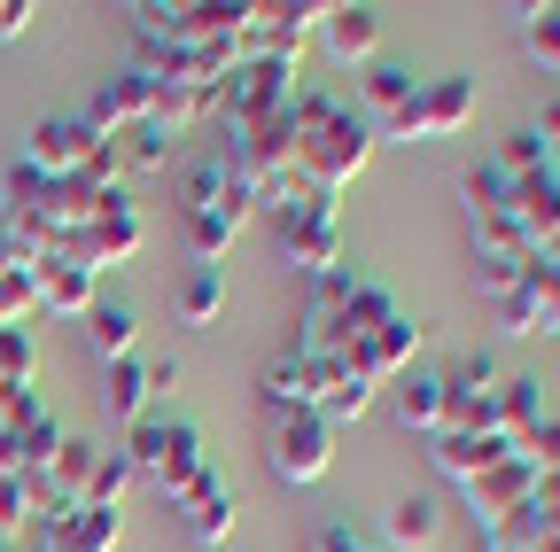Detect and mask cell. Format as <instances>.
I'll use <instances>...</instances> for the list:
<instances>
[{"mask_svg": "<svg viewBox=\"0 0 560 552\" xmlns=\"http://www.w3.org/2000/svg\"><path fill=\"white\" fill-rule=\"evenodd\" d=\"M289 117H296V149H289V172H296L312 195H327V202H335L350 179L366 172V156H374V125H366V117H350L335 94H304V86H296Z\"/></svg>", "mask_w": 560, "mask_h": 552, "instance_id": "cell-1", "label": "cell"}, {"mask_svg": "<svg viewBox=\"0 0 560 552\" xmlns=\"http://www.w3.org/2000/svg\"><path fill=\"white\" fill-rule=\"evenodd\" d=\"M389 312H397V296L382 281H366V272H319L312 296H304V312H296V342H289V351H312V359H342L350 366V351H359Z\"/></svg>", "mask_w": 560, "mask_h": 552, "instance_id": "cell-2", "label": "cell"}, {"mask_svg": "<svg viewBox=\"0 0 560 552\" xmlns=\"http://www.w3.org/2000/svg\"><path fill=\"white\" fill-rule=\"evenodd\" d=\"M125 467H132V482H149V491H164L179 506L195 482L210 474V451H202L195 421H164V412H149V421H132V436H125Z\"/></svg>", "mask_w": 560, "mask_h": 552, "instance_id": "cell-3", "label": "cell"}, {"mask_svg": "<svg viewBox=\"0 0 560 552\" xmlns=\"http://www.w3.org/2000/svg\"><path fill=\"white\" fill-rule=\"evenodd\" d=\"M242 0H140L132 9V39L140 55L156 47H242Z\"/></svg>", "mask_w": 560, "mask_h": 552, "instance_id": "cell-4", "label": "cell"}, {"mask_svg": "<svg viewBox=\"0 0 560 552\" xmlns=\"http://www.w3.org/2000/svg\"><path fill=\"white\" fill-rule=\"evenodd\" d=\"M272 242H280V257H289L304 281L342 272V226H335V202L327 195H296L289 211H272Z\"/></svg>", "mask_w": 560, "mask_h": 552, "instance_id": "cell-5", "label": "cell"}, {"mask_svg": "<svg viewBox=\"0 0 560 552\" xmlns=\"http://www.w3.org/2000/svg\"><path fill=\"white\" fill-rule=\"evenodd\" d=\"M289 102H296V62L242 55L234 71L219 79V94H210V117H226V125H257V117H280Z\"/></svg>", "mask_w": 560, "mask_h": 552, "instance_id": "cell-6", "label": "cell"}, {"mask_svg": "<svg viewBox=\"0 0 560 552\" xmlns=\"http://www.w3.org/2000/svg\"><path fill=\"white\" fill-rule=\"evenodd\" d=\"M140 242H149V226H140V211L109 187V195H102V211L62 242V257H70V265H86V272H102V265H132Z\"/></svg>", "mask_w": 560, "mask_h": 552, "instance_id": "cell-7", "label": "cell"}, {"mask_svg": "<svg viewBox=\"0 0 560 552\" xmlns=\"http://www.w3.org/2000/svg\"><path fill=\"white\" fill-rule=\"evenodd\" d=\"M467 117H475V79H420L412 102L397 117H382V125H389V141H444V132H459Z\"/></svg>", "mask_w": 560, "mask_h": 552, "instance_id": "cell-8", "label": "cell"}, {"mask_svg": "<svg viewBox=\"0 0 560 552\" xmlns=\"http://www.w3.org/2000/svg\"><path fill=\"white\" fill-rule=\"evenodd\" d=\"M319 9L327 0H257L242 16V55H265V62H296L319 32Z\"/></svg>", "mask_w": 560, "mask_h": 552, "instance_id": "cell-9", "label": "cell"}, {"mask_svg": "<svg viewBox=\"0 0 560 552\" xmlns=\"http://www.w3.org/2000/svg\"><path fill=\"white\" fill-rule=\"evenodd\" d=\"M94 156H102V132H94L86 117H39V125L24 132V156H16V164H32L39 179H79Z\"/></svg>", "mask_w": 560, "mask_h": 552, "instance_id": "cell-10", "label": "cell"}, {"mask_svg": "<svg viewBox=\"0 0 560 552\" xmlns=\"http://www.w3.org/2000/svg\"><path fill=\"white\" fill-rule=\"evenodd\" d=\"M335 467V428L319 412H280L272 421V474L280 482H319Z\"/></svg>", "mask_w": 560, "mask_h": 552, "instance_id": "cell-11", "label": "cell"}, {"mask_svg": "<svg viewBox=\"0 0 560 552\" xmlns=\"http://www.w3.org/2000/svg\"><path fill=\"white\" fill-rule=\"evenodd\" d=\"M179 219H257V202L226 156H202L179 172Z\"/></svg>", "mask_w": 560, "mask_h": 552, "instance_id": "cell-12", "label": "cell"}, {"mask_svg": "<svg viewBox=\"0 0 560 552\" xmlns=\"http://www.w3.org/2000/svg\"><path fill=\"white\" fill-rule=\"evenodd\" d=\"M342 374V359H312V351H280L265 374H257V397H265V412L280 421V412H312L319 404V389Z\"/></svg>", "mask_w": 560, "mask_h": 552, "instance_id": "cell-13", "label": "cell"}, {"mask_svg": "<svg viewBox=\"0 0 560 552\" xmlns=\"http://www.w3.org/2000/svg\"><path fill=\"white\" fill-rule=\"evenodd\" d=\"M156 117V79L140 71H109L102 86H94V102H86V125L102 132V141H117V132H132V125H149Z\"/></svg>", "mask_w": 560, "mask_h": 552, "instance_id": "cell-14", "label": "cell"}, {"mask_svg": "<svg viewBox=\"0 0 560 552\" xmlns=\"http://www.w3.org/2000/svg\"><path fill=\"white\" fill-rule=\"evenodd\" d=\"M552 304H560V265H552V257H529L522 281L490 304V312H499L506 334H552Z\"/></svg>", "mask_w": 560, "mask_h": 552, "instance_id": "cell-15", "label": "cell"}, {"mask_svg": "<svg viewBox=\"0 0 560 552\" xmlns=\"http://www.w3.org/2000/svg\"><path fill=\"white\" fill-rule=\"evenodd\" d=\"M459 491H467V514L490 529V521H506L514 506H529V498H537V467L514 451V459H499V467H482L475 482H459Z\"/></svg>", "mask_w": 560, "mask_h": 552, "instance_id": "cell-16", "label": "cell"}, {"mask_svg": "<svg viewBox=\"0 0 560 552\" xmlns=\"http://www.w3.org/2000/svg\"><path fill=\"white\" fill-rule=\"evenodd\" d=\"M32 289H39V312L47 319H86L102 304V272L70 265V257H39L32 265Z\"/></svg>", "mask_w": 560, "mask_h": 552, "instance_id": "cell-17", "label": "cell"}, {"mask_svg": "<svg viewBox=\"0 0 560 552\" xmlns=\"http://www.w3.org/2000/svg\"><path fill=\"white\" fill-rule=\"evenodd\" d=\"M412 351H420V327H412L405 312H389V319H382V327L359 342V351H350V374L382 389V381H397V374L412 366Z\"/></svg>", "mask_w": 560, "mask_h": 552, "instance_id": "cell-18", "label": "cell"}, {"mask_svg": "<svg viewBox=\"0 0 560 552\" xmlns=\"http://www.w3.org/2000/svg\"><path fill=\"white\" fill-rule=\"evenodd\" d=\"M179 521H187V537H195V544H226V537L242 529V498H234V482H226V474H202L195 491L179 498Z\"/></svg>", "mask_w": 560, "mask_h": 552, "instance_id": "cell-19", "label": "cell"}, {"mask_svg": "<svg viewBox=\"0 0 560 552\" xmlns=\"http://www.w3.org/2000/svg\"><path fill=\"white\" fill-rule=\"evenodd\" d=\"M506 211H514L522 242H529V249H545V242L560 234V164H552V172L514 179V187H506Z\"/></svg>", "mask_w": 560, "mask_h": 552, "instance_id": "cell-20", "label": "cell"}, {"mask_svg": "<svg viewBox=\"0 0 560 552\" xmlns=\"http://www.w3.org/2000/svg\"><path fill=\"white\" fill-rule=\"evenodd\" d=\"M335 62H374L382 47V9H319V32H312Z\"/></svg>", "mask_w": 560, "mask_h": 552, "instance_id": "cell-21", "label": "cell"}, {"mask_svg": "<svg viewBox=\"0 0 560 552\" xmlns=\"http://www.w3.org/2000/svg\"><path fill=\"white\" fill-rule=\"evenodd\" d=\"M545 421V412H537V374H506L499 381V397H490V428H499L514 451H522V436Z\"/></svg>", "mask_w": 560, "mask_h": 552, "instance_id": "cell-22", "label": "cell"}, {"mask_svg": "<svg viewBox=\"0 0 560 552\" xmlns=\"http://www.w3.org/2000/svg\"><path fill=\"white\" fill-rule=\"evenodd\" d=\"M429 459H436L452 482H475L482 467L514 459V444H506V436H436V444H429Z\"/></svg>", "mask_w": 560, "mask_h": 552, "instance_id": "cell-23", "label": "cell"}, {"mask_svg": "<svg viewBox=\"0 0 560 552\" xmlns=\"http://www.w3.org/2000/svg\"><path fill=\"white\" fill-rule=\"evenodd\" d=\"M436 381H444V397H452V404H490V397H499V381H506V366L490 359V351H459Z\"/></svg>", "mask_w": 560, "mask_h": 552, "instance_id": "cell-24", "label": "cell"}, {"mask_svg": "<svg viewBox=\"0 0 560 552\" xmlns=\"http://www.w3.org/2000/svg\"><path fill=\"white\" fill-rule=\"evenodd\" d=\"M149 397H156V389H149V359H140V351L109 366V381H102V404L117 412L125 428H132V421H149Z\"/></svg>", "mask_w": 560, "mask_h": 552, "instance_id": "cell-25", "label": "cell"}, {"mask_svg": "<svg viewBox=\"0 0 560 552\" xmlns=\"http://www.w3.org/2000/svg\"><path fill=\"white\" fill-rule=\"evenodd\" d=\"M86 342H94V359H102V366L132 359V342H140V312H132V304H94V312H86Z\"/></svg>", "mask_w": 560, "mask_h": 552, "instance_id": "cell-26", "label": "cell"}, {"mask_svg": "<svg viewBox=\"0 0 560 552\" xmlns=\"http://www.w3.org/2000/svg\"><path fill=\"white\" fill-rule=\"evenodd\" d=\"M94 467H102V444H94V436H62L55 459H47V482H55L70 506H79V498H86V482H94Z\"/></svg>", "mask_w": 560, "mask_h": 552, "instance_id": "cell-27", "label": "cell"}, {"mask_svg": "<svg viewBox=\"0 0 560 552\" xmlns=\"http://www.w3.org/2000/svg\"><path fill=\"white\" fill-rule=\"evenodd\" d=\"M125 537V506H70L62 521V552H117Z\"/></svg>", "mask_w": 560, "mask_h": 552, "instance_id": "cell-28", "label": "cell"}, {"mask_svg": "<svg viewBox=\"0 0 560 552\" xmlns=\"http://www.w3.org/2000/svg\"><path fill=\"white\" fill-rule=\"evenodd\" d=\"M436 537H444V514H436V498H420V491H412V498H397V506H389V544H412V552H429Z\"/></svg>", "mask_w": 560, "mask_h": 552, "instance_id": "cell-29", "label": "cell"}, {"mask_svg": "<svg viewBox=\"0 0 560 552\" xmlns=\"http://www.w3.org/2000/svg\"><path fill=\"white\" fill-rule=\"evenodd\" d=\"M490 164H499L506 179H529V172H552L560 156H552V141H545L537 125H514L506 141H499V156H490Z\"/></svg>", "mask_w": 560, "mask_h": 552, "instance_id": "cell-30", "label": "cell"}, {"mask_svg": "<svg viewBox=\"0 0 560 552\" xmlns=\"http://www.w3.org/2000/svg\"><path fill=\"white\" fill-rule=\"evenodd\" d=\"M219 312H226V272L219 265H195L187 281H179V319L187 327H210Z\"/></svg>", "mask_w": 560, "mask_h": 552, "instance_id": "cell-31", "label": "cell"}, {"mask_svg": "<svg viewBox=\"0 0 560 552\" xmlns=\"http://www.w3.org/2000/svg\"><path fill=\"white\" fill-rule=\"evenodd\" d=\"M16 389H39V342L24 327H0V397Z\"/></svg>", "mask_w": 560, "mask_h": 552, "instance_id": "cell-32", "label": "cell"}, {"mask_svg": "<svg viewBox=\"0 0 560 552\" xmlns=\"http://www.w3.org/2000/svg\"><path fill=\"white\" fill-rule=\"evenodd\" d=\"M397 421L420 428V436H436V421H444V381H436V374H412V381L397 389Z\"/></svg>", "mask_w": 560, "mask_h": 552, "instance_id": "cell-33", "label": "cell"}, {"mask_svg": "<svg viewBox=\"0 0 560 552\" xmlns=\"http://www.w3.org/2000/svg\"><path fill=\"white\" fill-rule=\"evenodd\" d=\"M210 94H219V86H156V117H149V125L187 132L195 117H210Z\"/></svg>", "mask_w": 560, "mask_h": 552, "instance_id": "cell-34", "label": "cell"}, {"mask_svg": "<svg viewBox=\"0 0 560 552\" xmlns=\"http://www.w3.org/2000/svg\"><path fill=\"white\" fill-rule=\"evenodd\" d=\"M412 71H405V62H374V71H366V102H374V117H397L405 102H412Z\"/></svg>", "mask_w": 560, "mask_h": 552, "instance_id": "cell-35", "label": "cell"}, {"mask_svg": "<svg viewBox=\"0 0 560 552\" xmlns=\"http://www.w3.org/2000/svg\"><path fill=\"white\" fill-rule=\"evenodd\" d=\"M164 149H172L164 125H132V132H117V164H125V172H156Z\"/></svg>", "mask_w": 560, "mask_h": 552, "instance_id": "cell-36", "label": "cell"}, {"mask_svg": "<svg viewBox=\"0 0 560 552\" xmlns=\"http://www.w3.org/2000/svg\"><path fill=\"white\" fill-rule=\"evenodd\" d=\"M522 39H529V55L545 62V71H560V0H545V9H522Z\"/></svg>", "mask_w": 560, "mask_h": 552, "instance_id": "cell-37", "label": "cell"}, {"mask_svg": "<svg viewBox=\"0 0 560 552\" xmlns=\"http://www.w3.org/2000/svg\"><path fill=\"white\" fill-rule=\"evenodd\" d=\"M125 491H132L125 451H102V467H94V482H86V498H79V506H125Z\"/></svg>", "mask_w": 560, "mask_h": 552, "instance_id": "cell-38", "label": "cell"}, {"mask_svg": "<svg viewBox=\"0 0 560 552\" xmlns=\"http://www.w3.org/2000/svg\"><path fill=\"white\" fill-rule=\"evenodd\" d=\"M39 312V289H32V272H0V327H24Z\"/></svg>", "mask_w": 560, "mask_h": 552, "instance_id": "cell-39", "label": "cell"}, {"mask_svg": "<svg viewBox=\"0 0 560 552\" xmlns=\"http://www.w3.org/2000/svg\"><path fill=\"white\" fill-rule=\"evenodd\" d=\"M522 265H529V257H475V296H490V304H499V296L522 281Z\"/></svg>", "mask_w": 560, "mask_h": 552, "instance_id": "cell-40", "label": "cell"}, {"mask_svg": "<svg viewBox=\"0 0 560 552\" xmlns=\"http://www.w3.org/2000/svg\"><path fill=\"white\" fill-rule=\"evenodd\" d=\"M522 459H529L537 474H560V421H537V428L522 436Z\"/></svg>", "mask_w": 560, "mask_h": 552, "instance_id": "cell-41", "label": "cell"}, {"mask_svg": "<svg viewBox=\"0 0 560 552\" xmlns=\"http://www.w3.org/2000/svg\"><path fill=\"white\" fill-rule=\"evenodd\" d=\"M312 552H382V544H374V537H359L350 521H327V529L312 537Z\"/></svg>", "mask_w": 560, "mask_h": 552, "instance_id": "cell-42", "label": "cell"}, {"mask_svg": "<svg viewBox=\"0 0 560 552\" xmlns=\"http://www.w3.org/2000/svg\"><path fill=\"white\" fill-rule=\"evenodd\" d=\"M32 514H24V482L16 474H0V537H9V529H24Z\"/></svg>", "mask_w": 560, "mask_h": 552, "instance_id": "cell-43", "label": "cell"}, {"mask_svg": "<svg viewBox=\"0 0 560 552\" xmlns=\"http://www.w3.org/2000/svg\"><path fill=\"white\" fill-rule=\"evenodd\" d=\"M32 16H39L32 0H0V47H9V39H24V32H32Z\"/></svg>", "mask_w": 560, "mask_h": 552, "instance_id": "cell-44", "label": "cell"}, {"mask_svg": "<svg viewBox=\"0 0 560 552\" xmlns=\"http://www.w3.org/2000/svg\"><path fill=\"white\" fill-rule=\"evenodd\" d=\"M149 389L172 397V389H179V359H149Z\"/></svg>", "mask_w": 560, "mask_h": 552, "instance_id": "cell-45", "label": "cell"}, {"mask_svg": "<svg viewBox=\"0 0 560 552\" xmlns=\"http://www.w3.org/2000/svg\"><path fill=\"white\" fill-rule=\"evenodd\" d=\"M537 132H545V141H552V156H560V102H552V109L537 117Z\"/></svg>", "mask_w": 560, "mask_h": 552, "instance_id": "cell-46", "label": "cell"}, {"mask_svg": "<svg viewBox=\"0 0 560 552\" xmlns=\"http://www.w3.org/2000/svg\"><path fill=\"white\" fill-rule=\"evenodd\" d=\"M552 334H560V304H552Z\"/></svg>", "mask_w": 560, "mask_h": 552, "instance_id": "cell-47", "label": "cell"}, {"mask_svg": "<svg viewBox=\"0 0 560 552\" xmlns=\"http://www.w3.org/2000/svg\"><path fill=\"white\" fill-rule=\"evenodd\" d=\"M0 474H9V451H0Z\"/></svg>", "mask_w": 560, "mask_h": 552, "instance_id": "cell-48", "label": "cell"}]
</instances>
